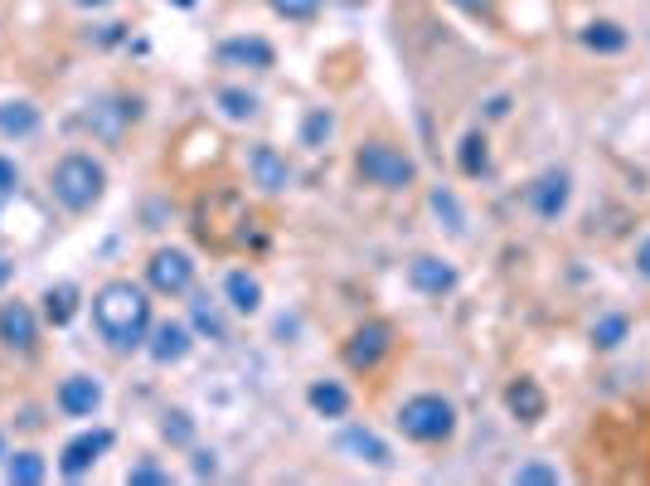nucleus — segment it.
<instances>
[{"label": "nucleus", "instance_id": "dca6fc26", "mask_svg": "<svg viewBox=\"0 0 650 486\" xmlns=\"http://www.w3.org/2000/svg\"><path fill=\"white\" fill-rule=\"evenodd\" d=\"M273 44L267 40H224L219 44V64H238V68H273Z\"/></svg>", "mask_w": 650, "mask_h": 486}, {"label": "nucleus", "instance_id": "f257e3e1", "mask_svg": "<svg viewBox=\"0 0 650 486\" xmlns=\"http://www.w3.org/2000/svg\"><path fill=\"white\" fill-rule=\"evenodd\" d=\"M93 326L113 350L146 346V336H151V297H146V287L127 283V277L103 283L93 292Z\"/></svg>", "mask_w": 650, "mask_h": 486}, {"label": "nucleus", "instance_id": "0eeeda50", "mask_svg": "<svg viewBox=\"0 0 650 486\" xmlns=\"http://www.w3.org/2000/svg\"><path fill=\"white\" fill-rule=\"evenodd\" d=\"M388 350H394V331H388V321H364V326H354L350 340H345V364L350 370H374Z\"/></svg>", "mask_w": 650, "mask_h": 486}, {"label": "nucleus", "instance_id": "473e14b6", "mask_svg": "<svg viewBox=\"0 0 650 486\" xmlns=\"http://www.w3.org/2000/svg\"><path fill=\"white\" fill-rule=\"evenodd\" d=\"M15 186H20V166L10 156H0V194H10Z\"/></svg>", "mask_w": 650, "mask_h": 486}, {"label": "nucleus", "instance_id": "ea45409f", "mask_svg": "<svg viewBox=\"0 0 650 486\" xmlns=\"http://www.w3.org/2000/svg\"><path fill=\"white\" fill-rule=\"evenodd\" d=\"M0 462H6V437H0Z\"/></svg>", "mask_w": 650, "mask_h": 486}, {"label": "nucleus", "instance_id": "1a4fd4ad", "mask_svg": "<svg viewBox=\"0 0 650 486\" xmlns=\"http://www.w3.org/2000/svg\"><path fill=\"white\" fill-rule=\"evenodd\" d=\"M54 404H58V413H68V419H93V413L103 409V384H97L93 374H68V380L58 384Z\"/></svg>", "mask_w": 650, "mask_h": 486}, {"label": "nucleus", "instance_id": "423d86ee", "mask_svg": "<svg viewBox=\"0 0 650 486\" xmlns=\"http://www.w3.org/2000/svg\"><path fill=\"white\" fill-rule=\"evenodd\" d=\"M107 447H113V429H88V433L68 437V443H64V453H58V472H64L68 482L88 477V472L97 467V462H103Z\"/></svg>", "mask_w": 650, "mask_h": 486}, {"label": "nucleus", "instance_id": "e433bc0d", "mask_svg": "<svg viewBox=\"0 0 650 486\" xmlns=\"http://www.w3.org/2000/svg\"><path fill=\"white\" fill-rule=\"evenodd\" d=\"M10 273H15V263H10V258H6V253H0V287H6V283H10Z\"/></svg>", "mask_w": 650, "mask_h": 486}, {"label": "nucleus", "instance_id": "c9c22d12", "mask_svg": "<svg viewBox=\"0 0 650 486\" xmlns=\"http://www.w3.org/2000/svg\"><path fill=\"white\" fill-rule=\"evenodd\" d=\"M451 6H457V10H471V15H481V10H490L496 0H451Z\"/></svg>", "mask_w": 650, "mask_h": 486}, {"label": "nucleus", "instance_id": "20e7f679", "mask_svg": "<svg viewBox=\"0 0 650 486\" xmlns=\"http://www.w3.org/2000/svg\"><path fill=\"white\" fill-rule=\"evenodd\" d=\"M398 429H403V437H413V443H447V437L457 433V409L441 394H413L408 404L398 409Z\"/></svg>", "mask_w": 650, "mask_h": 486}, {"label": "nucleus", "instance_id": "a211bd4d", "mask_svg": "<svg viewBox=\"0 0 650 486\" xmlns=\"http://www.w3.org/2000/svg\"><path fill=\"white\" fill-rule=\"evenodd\" d=\"M224 297H228V307H233V311L253 316L257 307H263V283H257L253 273H243V267H238V273H228V277H224Z\"/></svg>", "mask_w": 650, "mask_h": 486}, {"label": "nucleus", "instance_id": "f3484780", "mask_svg": "<svg viewBox=\"0 0 650 486\" xmlns=\"http://www.w3.org/2000/svg\"><path fill=\"white\" fill-rule=\"evenodd\" d=\"M306 404L321 413V419H345L350 413V389L335 384V380H316L311 389H306Z\"/></svg>", "mask_w": 650, "mask_h": 486}, {"label": "nucleus", "instance_id": "f8f14e48", "mask_svg": "<svg viewBox=\"0 0 650 486\" xmlns=\"http://www.w3.org/2000/svg\"><path fill=\"white\" fill-rule=\"evenodd\" d=\"M408 283L423 292V297H441V292L457 287V273H451V263L433 258V253H418V258L408 263Z\"/></svg>", "mask_w": 650, "mask_h": 486}, {"label": "nucleus", "instance_id": "4468645a", "mask_svg": "<svg viewBox=\"0 0 650 486\" xmlns=\"http://www.w3.org/2000/svg\"><path fill=\"white\" fill-rule=\"evenodd\" d=\"M340 453H345L350 462H370V467H388L394 462V453H388V443L370 429H345L340 433Z\"/></svg>", "mask_w": 650, "mask_h": 486}, {"label": "nucleus", "instance_id": "9d476101", "mask_svg": "<svg viewBox=\"0 0 650 486\" xmlns=\"http://www.w3.org/2000/svg\"><path fill=\"white\" fill-rule=\"evenodd\" d=\"M146 350H151L156 364H180L194 350V331L185 321H161L151 326V340H146Z\"/></svg>", "mask_w": 650, "mask_h": 486}, {"label": "nucleus", "instance_id": "9b49d317", "mask_svg": "<svg viewBox=\"0 0 650 486\" xmlns=\"http://www.w3.org/2000/svg\"><path fill=\"white\" fill-rule=\"evenodd\" d=\"M0 340H6L10 350H20V356L34 350L40 326H34V311L24 307V302H6V307H0Z\"/></svg>", "mask_w": 650, "mask_h": 486}, {"label": "nucleus", "instance_id": "c756f323", "mask_svg": "<svg viewBox=\"0 0 650 486\" xmlns=\"http://www.w3.org/2000/svg\"><path fill=\"white\" fill-rule=\"evenodd\" d=\"M127 486H170V472L156 467V462L146 457V462H137V467L127 472Z\"/></svg>", "mask_w": 650, "mask_h": 486}, {"label": "nucleus", "instance_id": "ddd939ff", "mask_svg": "<svg viewBox=\"0 0 650 486\" xmlns=\"http://www.w3.org/2000/svg\"><path fill=\"white\" fill-rule=\"evenodd\" d=\"M248 176H253V186H263L267 194H281L291 186V170H287V161H281L273 146H253L248 151Z\"/></svg>", "mask_w": 650, "mask_h": 486}, {"label": "nucleus", "instance_id": "393cba45", "mask_svg": "<svg viewBox=\"0 0 650 486\" xmlns=\"http://www.w3.org/2000/svg\"><path fill=\"white\" fill-rule=\"evenodd\" d=\"M514 486H558V467H548V462H524V467L510 472Z\"/></svg>", "mask_w": 650, "mask_h": 486}, {"label": "nucleus", "instance_id": "412c9836", "mask_svg": "<svg viewBox=\"0 0 650 486\" xmlns=\"http://www.w3.org/2000/svg\"><path fill=\"white\" fill-rule=\"evenodd\" d=\"M583 44L597 49V54H621V49H627V30H621V24H611V20H593L583 30Z\"/></svg>", "mask_w": 650, "mask_h": 486}, {"label": "nucleus", "instance_id": "7ed1b4c3", "mask_svg": "<svg viewBox=\"0 0 650 486\" xmlns=\"http://www.w3.org/2000/svg\"><path fill=\"white\" fill-rule=\"evenodd\" d=\"M354 170L364 176V186H379V190H408L413 180H418L413 156L388 141H364L360 151H354Z\"/></svg>", "mask_w": 650, "mask_h": 486}, {"label": "nucleus", "instance_id": "bb28decb", "mask_svg": "<svg viewBox=\"0 0 650 486\" xmlns=\"http://www.w3.org/2000/svg\"><path fill=\"white\" fill-rule=\"evenodd\" d=\"M433 210H437V219H447V229H451V234H461V229H466V214H461V204H457V194H451V190H433Z\"/></svg>", "mask_w": 650, "mask_h": 486}, {"label": "nucleus", "instance_id": "4c0bfd02", "mask_svg": "<svg viewBox=\"0 0 650 486\" xmlns=\"http://www.w3.org/2000/svg\"><path fill=\"white\" fill-rule=\"evenodd\" d=\"M78 6H93L97 10V6H113V0H78Z\"/></svg>", "mask_w": 650, "mask_h": 486}, {"label": "nucleus", "instance_id": "a878e982", "mask_svg": "<svg viewBox=\"0 0 650 486\" xmlns=\"http://www.w3.org/2000/svg\"><path fill=\"white\" fill-rule=\"evenodd\" d=\"M330 131H335V117H330L326 107H316V113L301 122V141H306V146H326Z\"/></svg>", "mask_w": 650, "mask_h": 486}, {"label": "nucleus", "instance_id": "72a5a7b5", "mask_svg": "<svg viewBox=\"0 0 650 486\" xmlns=\"http://www.w3.org/2000/svg\"><path fill=\"white\" fill-rule=\"evenodd\" d=\"M214 472H219L214 453H194V477H214Z\"/></svg>", "mask_w": 650, "mask_h": 486}, {"label": "nucleus", "instance_id": "aec40b11", "mask_svg": "<svg viewBox=\"0 0 650 486\" xmlns=\"http://www.w3.org/2000/svg\"><path fill=\"white\" fill-rule=\"evenodd\" d=\"M73 311H78V287H73V283H58V287L44 292V316H49V326H68Z\"/></svg>", "mask_w": 650, "mask_h": 486}, {"label": "nucleus", "instance_id": "5701e85b", "mask_svg": "<svg viewBox=\"0 0 650 486\" xmlns=\"http://www.w3.org/2000/svg\"><path fill=\"white\" fill-rule=\"evenodd\" d=\"M457 166H461V176H486V166H490V151H486V137H481V131H471V137H461Z\"/></svg>", "mask_w": 650, "mask_h": 486}, {"label": "nucleus", "instance_id": "f704fd0d", "mask_svg": "<svg viewBox=\"0 0 650 486\" xmlns=\"http://www.w3.org/2000/svg\"><path fill=\"white\" fill-rule=\"evenodd\" d=\"M636 273H641V277H650V239L641 243V249H636Z\"/></svg>", "mask_w": 650, "mask_h": 486}, {"label": "nucleus", "instance_id": "58836bf2", "mask_svg": "<svg viewBox=\"0 0 650 486\" xmlns=\"http://www.w3.org/2000/svg\"><path fill=\"white\" fill-rule=\"evenodd\" d=\"M170 6H180V10H190V6H194V0H170Z\"/></svg>", "mask_w": 650, "mask_h": 486}, {"label": "nucleus", "instance_id": "4be33fe9", "mask_svg": "<svg viewBox=\"0 0 650 486\" xmlns=\"http://www.w3.org/2000/svg\"><path fill=\"white\" fill-rule=\"evenodd\" d=\"M0 467H6V482H10V486H34V482H44V457H40V453H15V457L6 453V462H0Z\"/></svg>", "mask_w": 650, "mask_h": 486}, {"label": "nucleus", "instance_id": "6e6552de", "mask_svg": "<svg viewBox=\"0 0 650 486\" xmlns=\"http://www.w3.org/2000/svg\"><path fill=\"white\" fill-rule=\"evenodd\" d=\"M568 194H573L568 170H544V176H539L534 186L524 190V200H530V210L539 219H558L563 210H568Z\"/></svg>", "mask_w": 650, "mask_h": 486}, {"label": "nucleus", "instance_id": "cd10ccee", "mask_svg": "<svg viewBox=\"0 0 650 486\" xmlns=\"http://www.w3.org/2000/svg\"><path fill=\"white\" fill-rule=\"evenodd\" d=\"M593 340L603 350H617L621 340H627V316H603V321L593 326Z\"/></svg>", "mask_w": 650, "mask_h": 486}, {"label": "nucleus", "instance_id": "b1692460", "mask_svg": "<svg viewBox=\"0 0 650 486\" xmlns=\"http://www.w3.org/2000/svg\"><path fill=\"white\" fill-rule=\"evenodd\" d=\"M214 103L224 107V117H233V122H248V117L257 113V97H253V93H243V88H219V93H214Z\"/></svg>", "mask_w": 650, "mask_h": 486}, {"label": "nucleus", "instance_id": "c85d7f7f", "mask_svg": "<svg viewBox=\"0 0 650 486\" xmlns=\"http://www.w3.org/2000/svg\"><path fill=\"white\" fill-rule=\"evenodd\" d=\"M161 433H166V443H180V447H185L190 437H194L190 413H185V409H170V413H166V423H161Z\"/></svg>", "mask_w": 650, "mask_h": 486}, {"label": "nucleus", "instance_id": "2eb2a0df", "mask_svg": "<svg viewBox=\"0 0 650 486\" xmlns=\"http://www.w3.org/2000/svg\"><path fill=\"white\" fill-rule=\"evenodd\" d=\"M505 409H510L520 423H539V419H544V409H548V399H544V389H539L534 380H510V389H505Z\"/></svg>", "mask_w": 650, "mask_h": 486}, {"label": "nucleus", "instance_id": "7c9ffc66", "mask_svg": "<svg viewBox=\"0 0 650 486\" xmlns=\"http://www.w3.org/2000/svg\"><path fill=\"white\" fill-rule=\"evenodd\" d=\"M194 326H200L204 336H214V340H224V321L214 316V307H210V297H194Z\"/></svg>", "mask_w": 650, "mask_h": 486}, {"label": "nucleus", "instance_id": "f03ea898", "mask_svg": "<svg viewBox=\"0 0 650 486\" xmlns=\"http://www.w3.org/2000/svg\"><path fill=\"white\" fill-rule=\"evenodd\" d=\"M103 186H107L103 161H93V156H83V151H68L64 161L49 170V190H54V200L64 204L68 214L93 210V204L103 200Z\"/></svg>", "mask_w": 650, "mask_h": 486}, {"label": "nucleus", "instance_id": "39448f33", "mask_svg": "<svg viewBox=\"0 0 650 486\" xmlns=\"http://www.w3.org/2000/svg\"><path fill=\"white\" fill-rule=\"evenodd\" d=\"M146 283H151V292H161V297H180L194 283V258L185 249H156L146 258Z\"/></svg>", "mask_w": 650, "mask_h": 486}, {"label": "nucleus", "instance_id": "6ab92c4d", "mask_svg": "<svg viewBox=\"0 0 650 486\" xmlns=\"http://www.w3.org/2000/svg\"><path fill=\"white\" fill-rule=\"evenodd\" d=\"M40 131V107L34 103H0V137H34Z\"/></svg>", "mask_w": 650, "mask_h": 486}, {"label": "nucleus", "instance_id": "2f4dec72", "mask_svg": "<svg viewBox=\"0 0 650 486\" xmlns=\"http://www.w3.org/2000/svg\"><path fill=\"white\" fill-rule=\"evenodd\" d=\"M273 10L281 20H311L321 10V0H273Z\"/></svg>", "mask_w": 650, "mask_h": 486}]
</instances>
